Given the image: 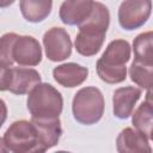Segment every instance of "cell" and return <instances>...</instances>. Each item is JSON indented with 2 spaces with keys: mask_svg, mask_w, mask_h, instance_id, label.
I'll return each mask as SVG.
<instances>
[{
  "mask_svg": "<svg viewBox=\"0 0 153 153\" xmlns=\"http://www.w3.org/2000/svg\"><path fill=\"white\" fill-rule=\"evenodd\" d=\"M4 142L8 152L10 151L16 153L42 152L33 124L25 120L16 121L10 126V128L5 133Z\"/></svg>",
  "mask_w": 153,
  "mask_h": 153,
  "instance_id": "obj_4",
  "label": "cell"
},
{
  "mask_svg": "<svg viewBox=\"0 0 153 153\" xmlns=\"http://www.w3.org/2000/svg\"><path fill=\"white\" fill-rule=\"evenodd\" d=\"M12 81V67L0 65V91H7Z\"/></svg>",
  "mask_w": 153,
  "mask_h": 153,
  "instance_id": "obj_20",
  "label": "cell"
},
{
  "mask_svg": "<svg viewBox=\"0 0 153 153\" xmlns=\"http://www.w3.org/2000/svg\"><path fill=\"white\" fill-rule=\"evenodd\" d=\"M26 104L31 117L55 118L62 112L63 99L54 86L39 82L29 92Z\"/></svg>",
  "mask_w": 153,
  "mask_h": 153,
  "instance_id": "obj_2",
  "label": "cell"
},
{
  "mask_svg": "<svg viewBox=\"0 0 153 153\" xmlns=\"http://www.w3.org/2000/svg\"><path fill=\"white\" fill-rule=\"evenodd\" d=\"M152 68L153 63H146L139 60H134L129 67V75L131 81L145 90L152 87Z\"/></svg>",
  "mask_w": 153,
  "mask_h": 153,
  "instance_id": "obj_17",
  "label": "cell"
},
{
  "mask_svg": "<svg viewBox=\"0 0 153 153\" xmlns=\"http://www.w3.org/2000/svg\"><path fill=\"white\" fill-rule=\"evenodd\" d=\"M7 117V106L5 104V102L2 99H0V128L4 124V122L6 121Z\"/></svg>",
  "mask_w": 153,
  "mask_h": 153,
  "instance_id": "obj_21",
  "label": "cell"
},
{
  "mask_svg": "<svg viewBox=\"0 0 153 153\" xmlns=\"http://www.w3.org/2000/svg\"><path fill=\"white\" fill-rule=\"evenodd\" d=\"M93 4V0H65L60 6V19L67 25H79L90 16Z\"/></svg>",
  "mask_w": 153,
  "mask_h": 153,
  "instance_id": "obj_12",
  "label": "cell"
},
{
  "mask_svg": "<svg viewBox=\"0 0 153 153\" xmlns=\"http://www.w3.org/2000/svg\"><path fill=\"white\" fill-rule=\"evenodd\" d=\"M0 152H8L7 147L5 146V142H4V139L0 137Z\"/></svg>",
  "mask_w": 153,
  "mask_h": 153,
  "instance_id": "obj_23",
  "label": "cell"
},
{
  "mask_svg": "<svg viewBox=\"0 0 153 153\" xmlns=\"http://www.w3.org/2000/svg\"><path fill=\"white\" fill-rule=\"evenodd\" d=\"M130 59V45L124 39H115L109 43L102 57L97 61L98 76L108 84H118L126 80V63Z\"/></svg>",
  "mask_w": 153,
  "mask_h": 153,
  "instance_id": "obj_1",
  "label": "cell"
},
{
  "mask_svg": "<svg viewBox=\"0 0 153 153\" xmlns=\"http://www.w3.org/2000/svg\"><path fill=\"white\" fill-rule=\"evenodd\" d=\"M110 23V13L105 5L102 2H94L90 16L79 24V32L90 36L105 37L106 30Z\"/></svg>",
  "mask_w": 153,
  "mask_h": 153,
  "instance_id": "obj_9",
  "label": "cell"
},
{
  "mask_svg": "<svg viewBox=\"0 0 153 153\" xmlns=\"http://www.w3.org/2000/svg\"><path fill=\"white\" fill-rule=\"evenodd\" d=\"M149 140L139 130L124 128L116 139L117 151L121 153H151Z\"/></svg>",
  "mask_w": 153,
  "mask_h": 153,
  "instance_id": "obj_11",
  "label": "cell"
},
{
  "mask_svg": "<svg viewBox=\"0 0 153 153\" xmlns=\"http://www.w3.org/2000/svg\"><path fill=\"white\" fill-rule=\"evenodd\" d=\"M12 56L20 66H37L42 61V49L36 38L18 36L13 44Z\"/></svg>",
  "mask_w": 153,
  "mask_h": 153,
  "instance_id": "obj_7",
  "label": "cell"
},
{
  "mask_svg": "<svg viewBox=\"0 0 153 153\" xmlns=\"http://www.w3.org/2000/svg\"><path fill=\"white\" fill-rule=\"evenodd\" d=\"M140 97H141V90L137 87L126 86L117 88L112 96L114 115L121 120L128 118L133 114L134 106L140 99Z\"/></svg>",
  "mask_w": 153,
  "mask_h": 153,
  "instance_id": "obj_10",
  "label": "cell"
},
{
  "mask_svg": "<svg viewBox=\"0 0 153 153\" xmlns=\"http://www.w3.org/2000/svg\"><path fill=\"white\" fill-rule=\"evenodd\" d=\"M31 123L36 129L42 152H45L47 149L57 145L62 134L61 122L59 117H55V118L31 117Z\"/></svg>",
  "mask_w": 153,
  "mask_h": 153,
  "instance_id": "obj_8",
  "label": "cell"
},
{
  "mask_svg": "<svg viewBox=\"0 0 153 153\" xmlns=\"http://www.w3.org/2000/svg\"><path fill=\"white\" fill-rule=\"evenodd\" d=\"M152 105L151 90H148L146 100L135 110L131 120L135 129L142 133L148 140L152 139Z\"/></svg>",
  "mask_w": 153,
  "mask_h": 153,
  "instance_id": "obj_16",
  "label": "cell"
},
{
  "mask_svg": "<svg viewBox=\"0 0 153 153\" xmlns=\"http://www.w3.org/2000/svg\"><path fill=\"white\" fill-rule=\"evenodd\" d=\"M16 0H0V7H8L10 5H12Z\"/></svg>",
  "mask_w": 153,
  "mask_h": 153,
  "instance_id": "obj_22",
  "label": "cell"
},
{
  "mask_svg": "<svg viewBox=\"0 0 153 153\" xmlns=\"http://www.w3.org/2000/svg\"><path fill=\"white\" fill-rule=\"evenodd\" d=\"M72 111L74 118L86 126L97 123L104 114V97L94 86L80 88L73 98Z\"/></svg>",
  "mask_w": 153,
  "mask_h": 153,
  "instance_id": "obj_3",
  "label": "cell"
},
{
  "mask_svg": "<svg viewBox=\"0 0 153 153\" xmlns=\"http://www.w3.org/2000/svg\"><path fill=\"white\" fill-rule=\"evenodd\" d=\"M152 38H153L152 31H147V32L140 33L134 39L133 49H134L135 60H139L146 63H153Z\"/></svg>",
  "mask_w": 153,
  "mask_h": 153,
  "instance_id": "obj_18",
  "label": "cell"
},
{
  "mask_svg": "<svg viewBox=\"0 0 153 153\" xmlns=\"http://www.w3.org/2000/svg\"><path fill=\"white\" fill-rule=\"evenodd\" d=\"M41 82V75L36 69L12 67V81L8 88L14 94H25Z\"/></svg>",
  "mask_w": 153,
  "mask_h": 153,
  "instance_id": "obj_14",
  "label": "cell"
},
{
  "mask_svg": "<svg viewBox=\"0 0 153 153\" xmlns=\"http://www.w3.org/2000/svg\"><path fill=\"white\" fill-rule=\"evenodd\" d=\"M53 0H20L23 17L30 23L44 20L51 12Z\"/></svg>",
  "mask_w": 153,
  "mask_h": 153,
  "instance_id": "obj_15",
  "label": "cell"
},
{
  "mask_svg": "<svg viewBox=\"0 0 153 153\" xmlns=\"http://www.w3.org/2000/svg\"><path fill=\"white\" fill-rule=\"evenodd\" d=\"M17 37L18 35L13 32L5 33L4 36L0 37V65L8 66V67L13 65L14 60L12 56V49Z\"/></svg>",
  "mask_w": 153,
  "mask_h": 153,
  "instance_id": "obj_19",
  "label": "cell"
},
{
  "mask_svg": "<svg viewBox=\"0 0 153 153\" xmlns=\"http://www.w3.org/2000/svg\"><path fill=\"white\" fill-rule=\"evenodd\" d=\"M47 57L50 61H63L72 54V41L63 27H51L43 36Z\"/></svg>",
  "mask_w": 153,
  "mask_h": 153,
  "instance_id": "obj_6",
  "label": "cell"
},
{
  "mask_svg": "<svg viewBox=\"0 0 153 153\" xmlns=\"http://www.w3.org/2000/svg\"><path fill=\"white\" fill-rule=\"evenodd\" d=\"M151 10V0H124L118 8V23L124 30H135L147 22Z\"/></svg>",
  "mask_w": 153,
  "mask_h": 153,
  "instance_id": "obj_5",
  "label": "cell"
},
{
  "mask_svg": "<svg viewBox=\"0 0 153 153\" xmlns=\"http://www.w3.org/2000/svg\"><path fill=\"white\" fill-rule=\"evenodd\" d=\"M88 75V69L74 62L63 63L53 69V76L56 82L63 87H75L81 85Z\"/></svg>",
  "mask_w": 153,
  "mask_h": 153,
  "instance_id": "obj_13",
  "label": "cell"
}]
</instances>
